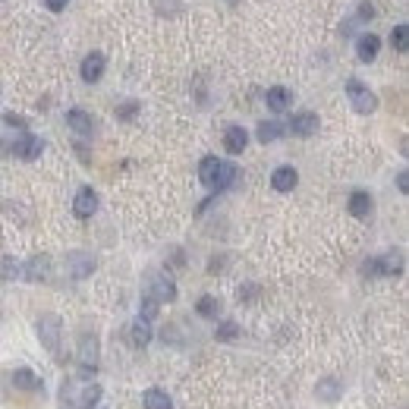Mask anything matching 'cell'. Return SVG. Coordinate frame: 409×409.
Returning a JSON list of instances; mask_svg holds the SVG:
<instances>
[{
    "instance_id": "cell-20",
    "label": "cell",
    "mask_w": 409,
    "mask_h": 409,
    "mask_svg": "<svg viewBox=\"0 0 409 409\" xmlns=\"http://www.w3.org/2000/svg\"><path fill=\"white\" fill-rule=\"evenodd\" d=\"M142 406L145 409H173V400L161 388H148L142 394Z\"/></svg>"
},
{
    "instance_id": "cell-25",
    "label": "cell",
    "mask_w": 409,
    "mask_h": 409,
    "mask_svg": "<svg viewBox=\"0 0 409 409\" xmlns=\"http://www.w3.org/2000/svg\"><path fill=\"white\" fill-rule=\"evenodd\" d=\"M195 312L202 315V318H218L220 315V299L218 296H202V299L195 302Z\"/></svg>"
},
{
    "instance_id": "cell-16",
    "label": "cell",
    "mask_w": 409,
    "mask_h": 409,
    "mask_svg": "<svg viewBox=\"0 0 409 409\" xmlns=\"http://www.w3.org/2000/svg\"><path fill=\"white\" fill-rule=\"evenodd\" d=\"M245 145H249V132H245L243 126H227V132H224V148L230 151V155H243Z\"/></svg>"
},
{
    "instance_id": "cell-22",
    "label": "cell",
    "mask_w": 409,
    "mask_h": 409,
    "mask_svg": "<svg viewBox=\"0 0 409 409\" xmlns=\"http://www.w3.org/2000/svg\"><path fill=\"white\" fill-rule=\"evenodd\" d=\"M13 384L19 390H41V378L35 375L32 368H16V372H13Z\"/></svg>"
},
{
    "instance_id": "cell-33",
    "label": "cell",
    "mask_w": 409,
    "mask_h": 409,
    "mask_svg": "<svg viewBox=\"0 0 409 409\" xmlns=\"http://www.w3.org/2000/svg\"><path fill=\"white\" fill-rule=\"evenodd\" d=\"M397 189H400L403 195L409 192V173H406V171H400V173H397Z\"/></svg>"
},
{
    "instance_id": "cell-32",
    "label": "cell",
    "mask_w": 409,
    "mask_h": 409,
    "mask_svg": "<svg viewBox=\"0 0 409 409\" xmlns=\"http://www.w3.org/2000/svg\"><path fill=\"white\" fill-rule=\"evenodd\" d=\"M3 123H7V126H19V130H26V116H19V114H7L3 116Z\"/></svg>"
},
{
    "instance_id": "cell-23",
    "label": "cell",
    "mask_w": 409,
    "mask_h": 409,
    "mask_svg": "<svg viewBox=\"0 0 409 409\" xmlns=\"http://www.w3.org/2000/svg\"><path fill=\"white\" fill-rule=\"evenodd\" d=\"M148 340H151V324L142 318H136L130 327V343L132 347H148Z\"/></svg>"
},
{
    "instance_id": "cell-30",
    "label": "cell",
    "mask_w": 409,
    "mask_h": 409,
    "mask_svg": "<svg viewBox=\"0 0 409 409\" xmlns=\"http://www.w3.org/2000/svg\"><path fill=\"white\" fill-rule=\"evenodd\" d=\"M375 13H378V10L372 7V3H359V13H356V19H359V22H365V19H375Z\"/></svg>"
},
{
    "instance_id": "cell-29",
    "label": "cell",
    "mask_w": 409,
    "mask_h": 409,
    "mask_svg": "<svg viewBox=\"0 0 409 409\" xmlns=\"http://www.w3.org/2000/svg\"><path fill=\"white\" fill-rule=\"evenodd\" d=\"M214 337H218V340H236V337H239V324H236V321H224V324H220L218 327V331H214Z\"/></svg>"
},
{
    "instance_id": "cell-31",
    "label": "cell",
    "mask_w": 409,
    "mask_h": 409,
    "mask_svg": "<svg viewBox=\"0 0 409 409\" xmlns=\"http://www.w3.org/2000/svg\"><path fill=\"white\" fill-rule=\"evenodd\" d=\"M136 110H139V104H136V101H130V104H123V107L116 110V114H120L123 120H132V116H136Z\"/></svg>"
},
{
    "instance_id": "cell-1",
    "label": "cell",
    "mask_w": 409,
    "mask_h": 409,
    "mask_svg": "<svg viewBox=\"0 0 409 409\" xmlns=\"http://www.w3.org/2000/svg\"><path fill=\"white\" fill-rule=\"evenodd\" d=\"M236 177H239L236 164L220 161V157H214V155L202 157V164H198V180H202V183L208 186L211 192H224V189H230V186L236 183Z\"/></svg>"
},
{
    "instance_id": "cell-15",
    "label": "cell",
    "mask_w": 409,
    "mask_h": 409,
    "mask_svg": "<svg viewBox=\"0 0 409 409\" xmlns=\"http://www.w3.org/2000/svg\"><path fill=\"white\" fill-rule=\"evenodd\" d=\"M378 51H381V38L378 35H359V41H356V57H359L362 63H372L378 57Z\"/></svg>"
},
{
    "instance_id": "cell-21",
    "label": "cell",
    "mask_w": 409,
    "mask_h": 409,
    "mask_svg": "<svg viewBox=\"0 0 409 409\" xmlns=\"http://www.w3.org/2000/svg\"><path fill=\"white\" fill-rule=\"evenodd\" d=\"M284 126H280L277 120H265V123H259V130H255V136H259V142L261 145H268V142H277L280 136H284Z\"/></svg>"
},
{
    "instance_id": "cell-2",
    "label": "cell",
    "mask_w": 409,
    "mask_h": 409,
    "mask_svg": "<svg viewBox=\"0 0 409 409\" xmlns=\"http://www.w3.org/2000/svg\"><path fill=\"white\" fill-rule=\"evenodd\" d=\"M101 400V388L89 378H73L60 388V409H92Z\"/></svg>"
},
{
    "instance_id": "cell-12",
    "label": "cell",
    "mask_w": 409,
    "mask_h": 409,
    "mask_svg": "<svg viewBox=\"0 0 409 409\" xmlns=\"http://www.w3.org/2000/svg\"><path fill=\"white\" fill-rule=\"evenodd\" d=\"M22 277L28 280V284H38V280H48L51 277V259L48 255H35V259H28L26 265H22Z\"/></svg>"
},
{
    "instance_id": "cell-4",
    "label": "cell",
    "mask_w": 409,
    "mask_h": 409,
    "mask_svg": "<svg viewBox=\"0 0 409 409\" xmlns=\"http://www.w3.org/2000/svg\"><path fill=\"white\" fill-rule=\"evenodd\" d=\"M60 334H63L60 318H57V315H41V318H38V340H41V347L57 356V349H60Z\"/></svg>"
},
{
    "instance_id": "cell-34",
    "label": "cell",
    "mask_w": 409,
    "mask_h": 409,
    "mask_svg": "<svg viewBox=\"0 0 409 409\" xmlns=\"http://www.w3.org/2000/svg\"><path fill=\"white\" fill-rule=\"evenodd\" d=\"M69 0H44V7L51 10V13H60V10H67Z\"/></svg>"
},
{
    "instance_id": "cell-27",
    "label": "cell",
    "mask_w": 409,
    "mask_h": 409,
    "mask_svg": "<svg viewBox=\"0 0 409 409\" xmlns=\"http://www.w3.org/2000/svg\"><path fill=\"white\" fill-rule=\"evenodd\" d=\"M390 44H394L400 54H406L409 51V26H397L394 32H390Z\"/></svg>"
},
{
    "instance_id": "cell-19",
    "label": "cell",
    "mask_w": 409,
    "mask_h": 409,
    "mask_svg": "<svg viewBox=\"0 0 409 409\" xmlns=\"http://www.w3.org/2000/svg\"><path fill=\"white\" fill-rule=\"evenodd\" d=\"M372 208H375V202H372L368 192H353V195H349V214H353V218H368Z\"/></svg>"
},
{
    "instance_id": "cell-13",
    "label": "cell",
    "mask_w": 409,
    "mask_h": 409,
    "mask_svg": "<svg viewBox=\"0 0 409 409\" xmlns=\"http://www.w3.org/2000/svg\"><path fill=\"white\" fill-rule=\"evenodd\" d=\"M41 148H44V142H41L38 136H32V132H26V136L13 145V155L19 157V161H35V157H41Z\"/></svg>"
},
{
    "instance_id": "cell-26",
    "label": "cell",
    "mask_w": 409,
    "mask_h": 409,
    "mask_svg": "<svg viewBox=\"0 0 409 409\" xmlns=\"http://www.w3.org/2000/svg\"><path fill=\"white\" fill-rule=\"evenodd\" d=\"M157 308H161V302H157L155 296H148V293H145V296H142V306H139V318H142V321H148V324H151V321L157 318Z\"/></svg>"
},
{
    "instance_id": "cell-8",
    "label": "cell",
    "mask_w": 409,
    "mask_h": 409,
    "mask_svg": "<svg viewBox=\"0 0 409 409\" xmlns=\"http://www.w3.org/2000/svg\"><path fill=\"white\" fill-rule=\"evenodd\" d=\"M148 296H155L157 302H173L177 299V284H173L167 274H151L148 277Z\"/></svg>"
},
{
    "instance_id": "cell-35",
    "label": "cell",
    "mask_w": 409,
    "mask_h": 409,
    "mask_svg": "<svg viewBox=\"0 0 409 409\" xmlns=\"http://www.w3.org/2000/svg\"><path fill=\"white\" fill-rule=\"evenodd\" d=\"M230 3H233V0H230Z\"/></svg>"
},
{
    "instance_id": "cell-17",
    "label": "cell",
    "mask_w": 409,
    "mask_h": 409,
    "mask_svg": "<svg viewBox=\"0 0 409 409\" xmlns=\"http://www.w3.org/2000/svg\"><path fill=\"white\" fill-rule=\"evenodd\" d=\"M265 101H268V107H271L274 114H284V110L293 104V92L284 89V85H274V89H268Z\"/></svg>"
},
{
    "instance_id": "cell-28",
    "label": "cell",
    "mask_w": 409,
    "mask_h": 409,
    "mask_svg": "<svg viewBox=\"0 0 409 409\" xmlns=\"http://www.w3.org/2000/svg\"><path fill=\"white\" fill-rule=\"evenodd\" d=\"M19 271H22V265L16 259H0V277L3 280H13V277H19Z\"/></svg>"
},
{
    "instance_id": "cell-9",
    "label": "cell",
    "mask_w": 409,
    "mask_h": 409,
    "mask_svg": "<svg viewBox=\"0 0 409 409\" xmlns=\"http://www.w3.org/2000/svg\"><path fill=\"white\" fill-rule=\"evenodd\" d=\"M286 130L293 132V136H299V139L315 136V132H318V114H312V110H299V114H293V120H290Z\"/></svg>"
},
{
    "instance_id": "cell-18",
    "label": "cell",
    "mask_w": 409,
    "mask_h": 409,
    "mask_svg": "<svg viewBox=\"0 0 409 409\" xmlns=\"http://www.w3.org/2000/svg\"><path fill=\"white\" fill-rule=\"evenodd\" d=\"M296 183H299V173H296L293 167H277V171L271 173V186L277 192H293Z\"/></svg>"
},
{
    "instance_id": "cell-11",
    "label": "cell",
    "mask_w": 409,
    "mask_h": 409,
    "mask_svg": "<svg viewBox=\"0 0 409 409\" xmlns=\"http://www.w3.org/2000/svg\"><path fill=\"white\" fill-rule=\"evenodd\" d=\"M104 67H107L104 54H101V51H92V54L85 57V60H82V67H79L82 82H89V85H95V82L104 76Z\"/></svg>"
},
{
    "instance_id": "cell-7",
    "label": "cell",
    "mask_w": 409,
    "mask_h": 409,
    "mask_svg": "<svg viewBox=\"0 0 409 409\" xmlns=\"http://www.w3.org/2000/svg\"><path fill=\"white\" fill-rule=\"evenodd\" d=\"M365 274L372 277H390V274H403V255L388 252L381 259H368L365 261Z\"/></svg>"
},
{
    "instance_id": "cell-14",
    "label": "cell",
    "mask_w": 409,
    "mask_h": 409,
    "mask_svg": "<svg viewBox=\"0 0 409 409\" xmlns=\"http://www.w3.org/2000/svg\"><path fill=\"white\" fill-rule=\"evenodd\" d=\"M67 126L76 132V136H92V132H95V123H92V116L82 107L67 110Z\"/></svg>"
},
{
    "instance_id": "cell-24",
    "label": "cell",
    "mask_w": 409,
    "mask_h": 409,
    "mask_svg": "<svg viewBox=\"0 0 409 409\" xmlns=\"http://www.w3.org/2000/svg\"><path fill=\"white\" fill-rule=\"evenodd\" d=\"M315 394H318L324 403H334L337 397L343 394V388H340V381H334V378H321L318 388H315Z\"/></svg>"
},
{
    "instance_id": "cell-6",
    "label": "cell",
    "mask_w": 409,
    "mask_h": 409,
    "mask_svg": "<svg viewBox=\"0 0 409 409\" xmlns=\"http://www.w3.org/2000/svg\"><path fill=\"white\" fill-rule=\"evenodd\" d=\"M79 368H82V378L95 375V368H98V337L95 334L79 337Z\"/></svg>"
},
{
    "instance_id": "cell-3",
    "label": "cell",
    "mask_w": 409,
    "mask_h": 409,
    "mask_svg": "<svg viewBox=\"0 0 409 409\" xmlns=\"http://www.w3.org/2000/svg\"><path fill=\"white\" fill-rule=\"evenodd\" d=\"M347 95H349V104H353L356 114L368 116V114H375V110H378V95L368 89L365 82L349 79V82H347Z\"/></svg>"
},
{
    "instance_id": "cell-10",
    "label": "cell",
    "mask_w": 409,
    "mask_h": 409,
    "mask_svg": "<svg viewBox=\"0 0 409 409\" xmlns=\"http://www.w3.org/2000/svg\"><path fill=\"white\" fill-rule=\"evenodd\" d=\"M73 211H76V218H82V220H89L92 214L98 211V192L92 189V186H82V189L76 192Z\"/></svg>"
},
{
    "instance_id": "cell-5",
    "label": "cell",
    "mask_w": 409,
    "mask_h": 409,
    "mask_svg": "<svg viewBox=\"0 0 409 409\" xmlns=\"http://www.w3.org/2000/svg\"><path fill=\"white\" fill-rule=\"evenodd\" d=\"M95 255L92 252H82V249H73V252H67V259H63V268H67V274L73 280H85L92 271H95Z\"/></svg>"
}]
</instances>
